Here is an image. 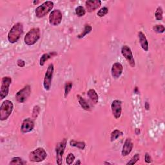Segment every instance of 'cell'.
Wrapping results in <instances>:
<instances>
[{"label": "cell", "instance_id": "obj_1", "mask_svg": "<svg viewBox=\"0 0 165 165\" xmlns=\"http://www.w3.org/2000/svg\"><path fill=\"white\" fill-rule=\"evenodd\" d=\"M23 32V26L21 23H17L14 25L11 30L9 31L8 34V40L11 43H16L20 38L21 35Z\"/></svg>", "mask_w": 165, "mask_h": 165}, {"label": "cell", "instance_id": "obj_2", "mask_svg": "<svg viewBox=\"0 0 165 165\" xmlns=\"http://www.w3.org/2000/svg\"><path fill=\"white\" fill-rule=\"evenodd\" d=\"M14 109V104L12 101L6 100L3 102L0 108V120H6L11 116Z\"/></svg>", "mask_w": 165, "mask_h": 165}, {"label": "cell", "instance_id": "obj_3", "mask_svg": "<svg viewBox=\"0 0 165 165\" xmlns=\"http://www.w3.org/2000/svg\"><path fill=\"white\" fill-rule=\"evenodd\" d=\"M40 30L38 28H34L30 30L24 38L25 43L27 45H34L40 38Z\"/></svg>", "mask_w": 165, "mask_h": 165}, {"label": "cell", "instance_id": "obj_4", "mask_svg": "<svg viewBox=\"0 0 165 165\" xmlns=\"http://www.w3.org/2000/svg\"><path fill=\"white\" fill-rule=\"evenodd\" d=\"M54 7V3L50 1L44 2L41 5L38 7L36 9V16L38 18L45 17L46 15L52 11Z\"/></svg>", "mask_w": 165, "mask_h": 165}, {"label": "cell", "instance_id": "obj_5", "mask_svg": "<svg viewBox=\"0 0 165 165\" xmlns=\"http://www.w3.org/2000/svg\"><path fill=\"white\" fill-rule=\"evenodd\" d=\"M47 156V154L44 148L39 147L36 148L29 154V159L32 162L39 163L43 161Z\"/></svg>", "mask_w": 165, "mask_h": 165}, {"label": "cell", "instance_id": "obj_6", "mask_svg": "<svg viewBox=\"0 0 165 165\" xmlns=\"http://www.w3.org/2000/svg\"><path fill=\"white\" fill-rule=\"evenodd\" d=\"M67 139H63L59 143H57L56 146V163L58 164L61 165L63 163V155L65 152L67 146Z\"/></svg>", "mask_w": 165, "mask_h": 165}, {"label": "cell", "instance_id": "obj_7", "mask_svg": "<svg viewBox=\"0 0 165 165\" xmlns=\"http://www.w3.org/2000/svg\"><path fill=\"white\" fill-rule=\"evenodd\" d=\"M54 70V65L52 63H50L48 67L47 72H46L44 81H43V86L46 90H49L50 88H51Z\"/></svg>", "mask_w": 165, "mask_h": 165}, {"label": "cell", "instance_id": "obj_8", "mask_svg": "<svg viewBox=\"0 0 165 165\" xmlns=\"http://www.w3.org/2000/svg\"><path fill=\"white\" fill-rule=\"evenodd\" d=\"M31 93V88L30 85H26L16 94V99L17 102L20 103H24L28 99Z\"/></svg>", "mask_w": 165, "mask_h": 165}, {"label": "cell", "instance_id": "obj_9", "mask_svg": "<svg viewBox=\"0 0 165 165\" xmlns=\"http://www.w3.org/2000/svg\"><path fill=\"white\" fill-rule=\"evenodd\" d=\"M12 82V79L10 77H3L2 79L1 90H0V98L1 99L5 98L8 94L9 86Z\"/></svg>", "mask_w": 165, "mask_h": 165}, {"label": "cell", "instance_id": "obj_10", "mask_svg": "<svg viewBox=\"0 0 165 165\" xmlns=\"http://www.w3.org/2000/svg\"><path fill=\"white\" fill-rule=\"evenodd\" d=\"M63 19V14L61 11L56 9L53 11L49 16V23L50 25L58 26L61 23Z\"/></svg>", "mask_w": 165, "mask_h": 165}, {"label": "cell", "instance_id": "obj_11", "mask_svg": "<svg viewBox=\"0 0 165 165\" xmlns=\"http://www.w3.org/2000/svg\"><path fill=\"white\" fill-rule=\"evenodd\" d=\"M121 54L123 56V57L126 59L128 63H129V65L132 67H135V59L134 58V56H133V54L130 48L126 45L123 46L121 48Z\"/></svg>", "mask_w": 165, "mask_h": 165}, {"label": "cell", "instance_id": "obj_12", "mask_svg": "<svg viewBox=\"0 0 165 165\" xmlns=\"http://www.w3.org/2000/svg\"><path fill=\"white\" fill-rule=\"evenodd\" d=\"M111 108H112V112L114 117L117 119V120L119 118H120L121 116V112H122L121 101L118 99L114 100L112 103Z\"/></svg>", "mask_w": 165, "mask_h": 165}, {"label": "cell", "instance_id": "obj_13", "mask_svg": "<svg viewBox=\"0 0 165 165\" xmlns=\"http://www.w3.org/2000/svg\"><path fill=\"white\" fill-rule=\"evenodd\" d=\"M34 128V122L30 118H27L23 121L21 130L23 133H28L33 131Z\"/></svg>", "mask_w": 165, "mask_h": 165}, {"label": "cell", "instance_id": "obj_14", "mask_svg": "<svg viewBox=\"0 0 165 165\" xmlns=\"http://www.w3.org/2000/svg\"><path fill=\"white\" fill-rule=\"evenodd\" d=\"M101 5V2L100 0H89L85 2V7L88 12H91L98 9Z\"/></svg>", "mask_w": 165, "mask_h": 165}, {"label": "cell", "instance_id": "obj_15", "mask_svg": "<svg viewBox=\"0 0 165 165\" xmlns=\"http://www.w3.org/2000/svg\"><path fill=\"white\" fill-rule=\"evenodd\" d=\"M133 146H134V144L132 142L131 139L126 138L123 146V150L121 152L123 156H127L128 155H129L132 151Z\"/></svg>", "mask_w": 165, "mask_h": 165}, {"label": "cell", "instance_id": "obj_16", "mask_svg": "<svg viewBox=\"0 0 165 165\" xmlns=\"http://www.w3.org/2000/svg\"><path fill=\"white\" fill-rule=\"evenodd\" d=\"M123 70V67L120 63L117 62L114 63L112 67V75L113 77L116 79L119 78L122 74Z\"/></svg>", "mask_w": 165, "mask_h": 165}, {"label": "cell", "instance_id": "obj_17", "mask_svg": "<svg viewBox=\"0 0 165 165\" xmlns=\"http://www.w3.org/2000/svg\"><path fill=\"white\" fill-rule=\"evenodd\" d=\"M138 37L139 39V42L141 47H142L145 51H148V41L146 39V38L145 35L142 33L141 31L138 33Z\"/></svg>", "mask_w": 165, "mask_h": 165}, {"label": "cell", "instance_id": "obj_18", "mask_svg": "<svg viewBox=\"0 0 165 165\" xmlns=\"http://www.w3.org/2000/svg\"><path fill=\"white\" fill-rule=\"evenodd\" d=\"M57 53L55 52H49V53H45L44 54L41 58H40V61H39V65L41 66H43L45 65V62L50 58H51L55 56H56Z\"/></svg>", "mask_w": 165, "mask_h": 165}, {"label": "cell", "instance_id": "obj_19", "mask_svg": "<svg viewBox=\"0 0 165 165\" xmlns=\"http://www.w3.org/2000/svg\"><path fill=\"white\" fill-rule=\"evenodd\" d=\"M87 95L94 104H97L99 101V95L94 89H90L87 92Z\"/></svg>", "mask_w": 165, "mask_h": 165}, {"label": "cell", "instance_id": "obj_20", "mask_svg": "<svg viewBox=\"0 0 165 165\" xmlns=\"http://www.w3.org/2000/svg\"><path fill=\"white\" fill-rule=\"evenodd\" d=\"M77 99H78V101L81 105V107L84 110H85V111H90V106L88 103L86 102V101L79 94L77 95Z\"/></svg>", "mask_w": 165, "mask_h": 165}, {"label": "cell", "instance_id": "obj_21", "mask_svg": "<svg viewBox=\"0 0 165 165\" xmlns=\"http://www.w3.org/2000/svg\"><path fill=\"white\" fill-rule=\"evenodd\" d=\"M70 145L71 146H74V147H77L81 150H84L85 148V143L82 141H77L75 140H71L70 141Z\"/></svg>", "mask_w": 165, "mask_h": 165}, {"label": "cell", "instance_id": "obj_22", "mask_svg": "<svg viewBox=\"0 0 165 165\" xmlns=\"http://www.w3.org/2000/svg\"><path fill=\"white\" fill-rule=\"evenodd\" d=\"M92 26L90 25H88V24L85 25L84 31L82 32V33L81 34L77 36V38H79V39L84 38L86 35H87V34L90 33V32L92 31Z\"/></svg>", "mask_w": 165, "mask_h": 165}, {"label": "cell", "instance_id": "obj_23", "mask_svg": "<svg viewBox=\"0 0 165 165\" xmlns=\"http://www.w3.org/2000/svg\"><path fill=\"white\" fill-rule=\"evenodd\" d=\"M123 135V132L119 130H114L111 135V141H114L116 140L118 137H120L121 135Z\"/></svg>", "mask_w": 165, "mask_h": 165}, {"label": "cell", "instance_id": "obj_24", "mask_svg": "<svg viewBox=\"0 0 165 165\" xmlns=\"http://www.w3.org/2000/svg\"><path fill=\"white\" fill-rule=\"evenodd\" d=\"M73 82L72 81H67L65 84V98H67L72 90Z\"/></svg>", "mask_w": 165, "mask_h": 165}, {"label": "cell", "instance_id": "obj_25", "mask_svg": "<svg viewBox=\"0 0 165 165\" xmlns=\"http://www.w3.org/2000/svg\"><path fill=\"white\" fill-rule=\"evenodd\" d=\"M163 8L161 7H158L155 13V16L157 20L161 21L163 20Z\"/></svg>", "mask_w": 165, "mask_h": 165}, {"label": "cell", "instance_id": "obj_26", "mask_svg": "<svg viewBox=\"0 0 165 165\" xmlns=\"http://www.w3.org/2000/svg\"><path fill=\"white\" fill-rule=\"evenodd\" d=\"M85 9L82 6H78L76 8V14L77 16L82 17L85 15Z\"/></svg>", "mask_w": 165, "mask_h": 165}, {"label": "cell", "instance_id": "obj_27", "mask_svg": "<svg viewBox=\"0 0 165 165\" xmlns=\"http://www.w3.org/2000/svg\"><path fill=\"white\" fill-rule=\"evenodd\" d=\"M10 164H25V162H23L22 159L19 157H14L12 159V161L9 163Z\"/></svg>", "mask_w": 165, "mask_h": 165}, {"label": "cell", "instance_id": "obj_28", "mask_svg": "<svg viewBox=\"0 0 165 165\" xmlns=\"http://www.w3.org/2000/svg\"><path fill=\"white\" fill-rule=\"evenodd\" d=\"M108 13V8L106 7H104L100 9L97 14L99 17H103L105 15H107Z\"/></svg>", "mask_w": 165, "mask_h": 165}, {"label": "cell", "instance_id": "obj_29", "mask_svg": "<svg viewBox=\"0 0 165 165\" xmlns=\"http://www.w3.org/2000/svg\"><path fill=\"white\" fill-rule=\"evenodd\" d=\"M153 30L157 33H163L165 30V29L164 26L162 25H156L153 27Z\"/></svg>", "mask_w": 165, "mask_h": 165}, {"label": "cell", "instance_id": "obj_30", "mask_svg": "<svg viewBox=\"0 0 165 165\" xmlns=\"http://www.w3.org/2000/svg\"><path fill=\"white\" fill-rule=\"evenodd\" d=\"M75 160V156L72 153H70L68 155V156L67 157V159H66V163L68 165H70L73 163V162H74V161Z\"/></svg>", "mask_w": 165, "mask_h": 165}, {"label": "cell", "instance_id": "obj_31", "mask_svg": "<svg viewBox=\"0 0 165 165\" xmlns=\"http://www.w3.org/2000/svg\"><path fill=\"white\" fill-rule=\"evenodd\" d=\"M40 113V107L38 105H36L33 108V117L34 119H36L39 116V114Z\"/></svg>", "mask_w": 165, "mask_h": 165}, {"label": "cell", "instance_id": "obj_32", "mask_svg": "<svg viewBox=\"0 0 165 165\" xmlns=\"http://www.w3.org/2000/svg\"><path fill=\"white\" fill-rule=\"evenodd\" d=\"M139 159H140L139 154H137L134 155V157H132V158L130 159V161L129 162H128L126 164H134L139 161Z\"/></svg>", "mask_w": 165, "mask_h": 165}, {"label": "cell", "instance_id": "obj_33", "mask_svg": "<svg viewBox=\"0 0 165 165\" xmlns=\"http://www.w3.org/2000/svg\"><path fill=\"white\" fill-rule=\"evenodd\" d=\"M145 161L146 163H148V164H150V163H152V158H151V157H150V155H149V154H148V153L145 154Z\"/></svg>", "mask_w": 165, "mask_h": 165}, {"label": "cell", "instance_id": "obj_34", "mask_svg": "<svg viewBox=\"0 0 165 165\" xmlns=\"http://www.w3.org/2000/svg\"><path fill=\"white\" fill-rule=\"evenodd\" d=\"M17 65L20 67H24L25 66V61L22 60V59H18L17 61Z\"/></svg>", "mask_w": 165, "mask_h": 165}, {"label": "cell", "instance_id": "obj_35", "mask_svg": "<svg viewBox=\"0 0 165 165\" xmlns=\"http://www.w3.org/2000/svg\"><path fill=\"white\" fill-rule=\"evenodd\" d=\"M145 108H146V110H147V111H148V110H149V108H150V104H149V103H147V102L145 103Z\"/></svg>", "mask_w": 165, "mask_h": 165}, {"label": "cell", "instance_id": "obj_36", "mask_svg": "<svg viewBox=\"0 0 165 165\" xmlns=\"http://www.w3.org/2000/svg\"><path fill=\"white\" fill-rule=\"evenodd\" d=\"M135 132V134H136L137 135H139V134H140V130L139 129V128H136Z\"/></svg>", "mask_w": 165, "mask_h": 165}, {"label": "cell", "instance_id": "obj_37", "mask_svg": "<svg viewBox=\"0 0 165 165\" xmlns=\"http://www.w3.org/2000/svg\"><path fill=\"white\" fill-rule=\"evenodd\" d=\"M75 164L76 165V164H81V161H80V160H78V161H77L76 163H75Z\"/></svg>", "mask_w": 165, "mask_h": 165}, {"label": "cell", "instance_id": "obj_38", "mask_svg": "<svg viewBox=\"0 0 165 165\" xmlns=\"http://www.w3.org/2000/svg\"><path fill=\"white\" fill-rule=\"evenodd\" d=\"M39 3V2H34V3Z\"/></svg>", "mask_w": 165, "mask_h": 165}]
</instances>
